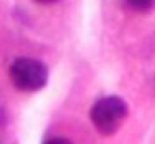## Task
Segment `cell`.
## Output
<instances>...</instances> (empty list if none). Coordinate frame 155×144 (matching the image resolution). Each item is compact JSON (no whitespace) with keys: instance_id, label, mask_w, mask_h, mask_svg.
I'll return each mask as SVG.
<instances>
[{"instance_id":"1","label":"cell","mask_w":155,"mask_h":144,"mask_svg":"<svg viewBox=\"0 0 155 144\" xmlns=\"http://www.w3.org/2000/svg\"><path fill=\"white\" fill-rule=\"evenodd\" d=\"M89 119L102 136H113L127 119V104L117 95L102 98L91 106Z\"/></svg>"},{"instance_id":"2","label":"cell","mask_w":155,"mask_h":144,"mask_svg":"<svg viewBox=\"0 0 155 144\" xmlns=\"http://www.w3.org/2000/svg\"><path fill=\"white\" fill-rule=\"evenodd\" d=\"M9 76L19 91L32 93V91H41L47 85L49 70L43 62L34 57H17L9 68Z\"/></svg>"},{"instance_id":"3","label":"cell","mask_w":155,"mask_h":144,"mask_svg":"<svg viewBox=\"0 0 155 144\" xmlns=\"http://www.w3.org/2000/svg\"><path fill=\"white\" fill-rule=\"evenodd\" d=\"M125 5L136 13H149L155 7V0H125Z\"/></svg>"},{"instance_id":"4","label":"cell","mask_w":155,"mask_h":144,"mask_svg":"<svg viewBox=\"0 0 155 144\" xmlns=\"http://www.w3.org/2000/svg\"><path fill=\"white\" fill-rule=\"evenodd\" d=\"M34 2H38V5H55L60 0H34Z\"/></svg>"}]
</instances>
